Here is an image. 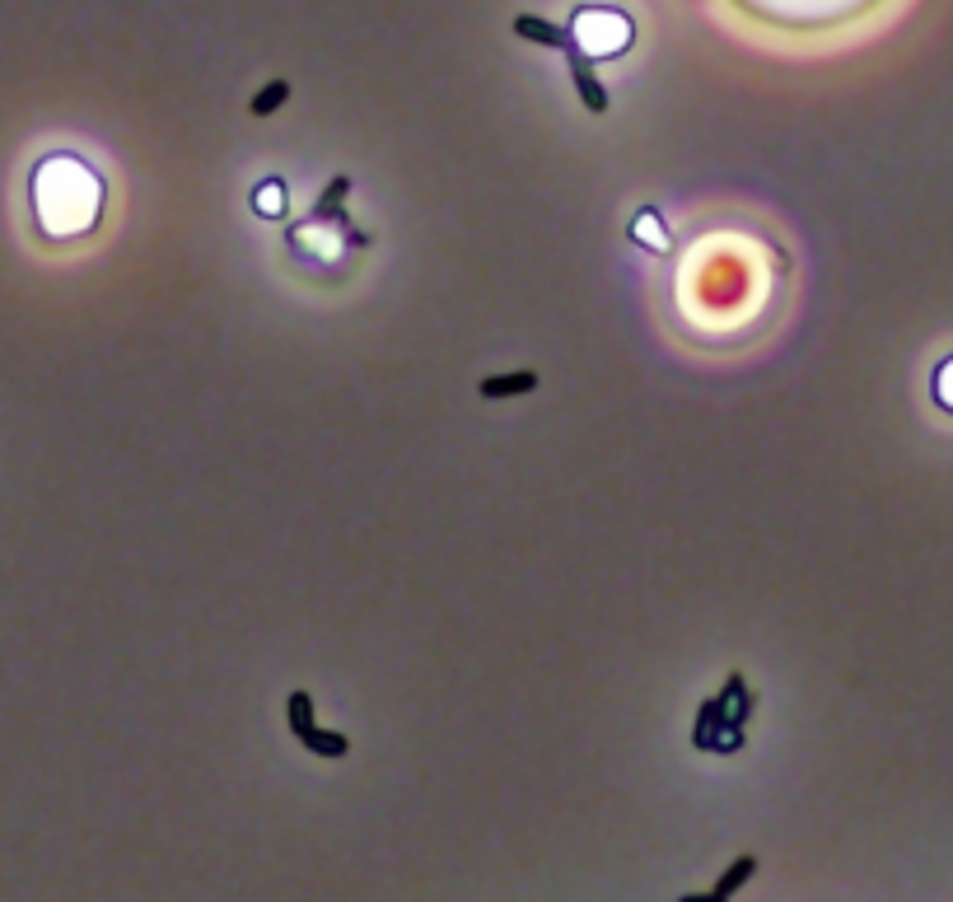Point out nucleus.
<instances>
[{"label":"nucleus","instance_id":"f257e3e1","mask_svg":"<svg viewBox=\"0 0 953 902\" xmlns=\"http://www.w3.org/2000/svg\"><path fill=\"white\" fill-rule=\"evenodd\" d=\"M748 715H753V692H748L743 674H729L725 688L715 692L706 706H701L692 743H697V749H706V753H739L743 749Z\"/></svg>","mask_w":953,"mask_h":902},{"label":"nucleus","instance_id":"20e7f679","mask_svg":"<svg viewBox=\"0 0 953 902\" xmlns=\"http://www.w3.org/2000/svg\"><path fill=\"white\" fill-rule=\"evenodd\" d=\"M538 388V375L534 369H514V375H496V379H481L477 384V393L481 398H519V393H534Z\"/></svg>","mask_w":953,"mask_h":902},{"label":"nucleus","instance_id":"0eeeda50","mask_svg":"<svg viewBox=\"0 0 953 902\" xmlns=\"http://www.w3.org/2000/svg\"><path fill=\"white\" fill-rule=\"evenodd\" d=\"M276 188H280V183H267V197H262V201H258V211H267V215L276 211Z\"/></svg>","mask_w":953,"mask_h":902},{"label":"nucleus","instance_id":"423d86ee","mask_svg":"<svg viewBox=\"0 0 953 902\" xmlns=\"http://www.w3.org/2000/svg\"><path fill=\"white\" fill-rule=\"evenodd\" d=\"M286 99H290V80H272L262 95H253V103H248V108H253V117H272Z\"/></svg>","mask_w":953,"mask_h":902},{"label":"nucleus","instance_id":"7ed1b4c3","mask_svg":"<svg viewBox=\"0 0 953 902\" xmlns=\"http://www.w3.org/2000/svg\"><path fill=\"white\" fill-rule=\"evenodd\" d=\"M286 725H290V735L300 739L309 753H318V757H347V753H351L347 735H327V729L314 725V702H309V692H290Z\"/></svg>","mask_w":953,"mask_h":902},{"label":"nucleus","instance_id":"f03ea898","mask_svg":"<svg viewBox=\"0 0 953 902\" xmlns=\"http://www.w3.org/2000/svg\"><path fill=\"white\" fill-rule=\"evenodd\" d=\"M510 28H514V38H524V42H538V48H556L561 57H566V66H570V85H575V95H580V103L589 108V113H607V89L599 85V75H593V66L585 61L580 38H575L570 28L542 20V14H514Z\"/></svg>","mask_w":953,"mask_h":902},{"label":"nucleus","instance_id":"39448f33","mask_svg":"<svg viewBox=\"0 0 953 902\" xmlns=\"http://www.w3.org/2000/svg\"><path fill=\"white\" fill-rule=\"evenodd\" d=\"M753 869H757V861H753V855H739V861H733V865L725 869V875H720V884H715V889L706 893V902H725V898H729L733 889H743V884L753 879Z\"/></svg>","mask_w":953,"mask_h":902}]
</instances>
